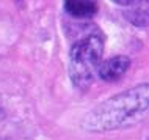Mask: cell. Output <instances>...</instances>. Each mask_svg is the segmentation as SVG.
Masks as SVG:
<instances>
[{
    "instance_id": "cell-6",
    "label": "cell",
    "mask_w": 149,
    "mask_h": 140,
    "mask_svg": "<svg viewBox=\"0 0 149 140\" xmlns=\"http://www.w3.org/2000/svg\"><path fill=\"white\" fill-rule=\"evenodd\" d=\"M118 5H124V6H135L140 3H146V0H113Z\"/></svg>"
},
{
    "instance_id": "cell-7",
    "label": "cell",
    "mask_w": 149,
    "mask_h": 140,
    "mask_svg": "<svg viewBox=\"0 0 149 140\" xmlns=\"http://www.w3.org/2000/svg\"><path fill=\"white\" fill-rule=\"evenodd\" d=\"M3 115H5V112H3V106H2V101H0V120L3 118Z\"/></svg>"
},
{
    "instance_id": "cell-3",
    "label": "cell",
    "mask_w": 149,
    "mask_h": 140,
    "mask_svg": "<svg viewBox=\"0 0 149 140\" xmlns=\"http://www.w3.org/2000/svg\"><path fill=\"white\" fill-rule=\"evenodd\" d=\"M129 66H130V58L126 55H116L99 65L97 74L102 80H116L127 73Z\"/></svg>"
},
{
    "instance_id": "cell-1",
    "label": "cell",
    "mask_w": 149,
    "mask_h": 140,
    "mask_svg": "<svg viewBox=\"0 0 149 140\" xmlns=\"http://www.w3.org/2000/svg\"><path fill=\"white\" fill-rule=\"evenodd\" d=\"M149 109V85L129 88L100 102L83 118L82 127L88 132H107L143 121Z\"/></svg>"
},
{
    "instance_id": "cell-5",
    "label": "cell",
    "mask_w": 149,
    "mask_h": 140,
    "mask_svg": "<svg viewBox=\"0 0 149 140\" xmlns=\"http://www.w3.org/2000/svg\"><path fill=\"white\" fill-rule=\"evenodd\" d=\"M127 19H130L132 24L138 27H146L148 25V11H146V3H140L136 8L130 10L127 13Z\"/></svg>"
},
{
    "instance_id": "cell-4",
    "label": "cell",
    "mask_w": 149,
    "mask_h": 140,
    "mask_svg": "<svg viewBox=\"0 0 149 140\" xmlns=\"http://www.w3.org/2000/svg\"><path fill=\"white\" fill-rule=\"evenodd\" d=\"M64 10L77 19H88L97 13L96 0H64Z\"/></svg>"
},
{
    "instance_id": "cell-2",
    "label": "cell",
    "mask_w": 149,
    "mask_h": 140,
    "mask_svg": "<svg viewBox=\"0 0 149 140\" xmlns=\"http://www.w3.org/2000/svg\"><path fill=\"white\" fill-rule=\"evenodd\" d=\"M102 54L104 39L99 35H88L72 44L69 54V76L77 88L86 90L93 83Z\"/></svg>"
}]
</instances>
